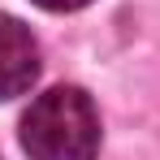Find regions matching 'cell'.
I'll return each instance as SVG.
<instances>
[{
	"label": "cell",
	"instance_id": "obj_2",
	"mask_svg": "<svg viewBox=\"0 0 160 160\" xmlns=\"http://www.w3.org/2000/svg\"><path fill=\"white\" fill-rule=\"evenodd\" d=\"M35 78H39V43H35L30 26L0 13V100L26 95Z\"/></svg>",
	"mask_w": 160,
	"mask_h": 160
},
{
	"label": "cell",
	"instance_id": "obj_3",
	"mask_svg": "<svg viewBox=\"0 0 160 160\" xmlns=\"http://www.w3.org/2000/svg\"><path fill=\"white\" fill-rule=\"evenodd\" d=\"M39 9H52V13H74V9H82V4H91V0H35Z\"/></svg>",
	"mask_w": 160,
	"mask_h": 160
},
{
	"label": "cell",
	"instance_id": "obj_1",
	"mask_svg": "<svg viewBox=\"0 0 160 160\" xmlns=\"http://www.w3.org/2000/svg\"><path fill=\"white\" fill-rule=\"evenodd\" d=\"M22 147L30 160H95L100 112L82 87L43 91L22 117Z\"/></svg>",
	"mask_w": 160,
	"mask_h": 160
}]
</instances>
